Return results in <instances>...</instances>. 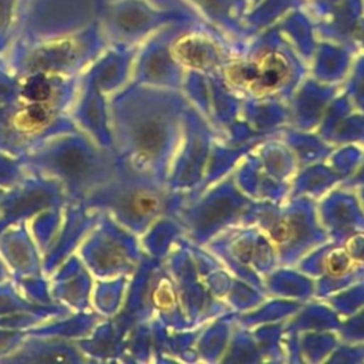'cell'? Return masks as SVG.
I'll use <instances>...</instances> for the list:
<instances>
[{"instance_id": "6da1fadb", "label": "cell", "mask_w": 364, "mask_h": 364, "mask_svg": "<svg viewBox=\"0 0 364 364\" xmlns=\"http://www.w3.org/2000/svg\"><path fill=\"white\" fill-rule=\"evenodd\" d=\"M287 77L289 64L279 53H266L250 63L233 65L228 71V78L233 85L255 95H264L277 90Z\"/></svg>"}, {"instance_id": "7a4b0ae2", "label": "cell", "mask_w": 364, "mask_h": 364, "mask_svg": "<svg viewBox=\"0 0 364 364\" xmlns=\"http://www.w3.org/2000/svg\"><path fill=\"white\" fill-rule=\"evenodd\" d=\"M179 51H181L182 61H185L189 65L199 67L206 61V51L195 43H191V41L182 43V47L179 48Z\"/></svg>"}, {"instance_id": "3957f363", "label": "cell", "mask_w": 364, "mask_h": 364, "mask_svg": "<svg viewBox=\"0 0 364 364\" xmlns=\"http://www.w3.org/2000/svg\"><path fill=\"white\" fill-rule=\"evenodd\" d=\"M326 266L331 274H343L350 266V257L344 250H334L328 255Z\"/></svg>"}, {"instance_id": "277c9868", "label": "cell", "mask_w": 364, "mask_h": 364, "mask_svg": "<svg viewBox=\"0 0 364 364\" xmlns=\"http://www.w3.org/2000/svg\"><path fill=\"white\" fill-rule=\"evenodd\" d=\"M272 237H273V240L276 242V243H279V245H283V243H287V242H290L291 239H294L296 237V228H294V225L291 223V222H289V220H282V222H279L277 225H274L273 228H272Z\"/></svg>"}, {"instance_id": "5b68a950", "label": "cell", "mask_w": 364, "mask_h": 364, "mask_svg": "<svg viewBox=\"0 0 364 364\" xmlns=\"http://www.w3.org/2000/svg\"><path fill=\"white\" fill-rule=\"evenodd\" d=\"M61 164L65 169H70L71 172H75L77 169H81L84 162H82V158L77 154V152H68L63 156L61 159Z\"/></svg>"}, {"instance_id": "8992f818", "label": "cell", "mask_w": 364, "mask_h": 364, "mask_svg": "<svg viewBox=\"0 0 364 364\" xmlns=\"http://www.w3.org/2000/svg\"><path fill=\"white\" fill-rule=\"evenodd\" d=\"M156 205V200L152 196H141L135 200V206L139 212H151Z\"/></svg>"}]
</instances>
